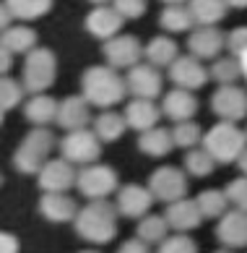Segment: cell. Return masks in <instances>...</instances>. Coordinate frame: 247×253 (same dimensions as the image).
I'll list each match as a JSON object with an SVG mask.
<instances>
[{"label": "cell", "mask_w": 247, "mask_h": 253, "mask_svg": "<svg viewBox=\"0 0 247 253\" xmlns=\"http://www.w3.org/2000/svg\"><path fill=\"white\" fill-rule=\"evenodd\" d=\"M81 97L86 99L89 107L112 110L128 97L125 79L109 65H91L81 76Z\"/></svg>", "instance_id": "cell-1"}, {"label": "cell", "mask_w": 247, "mask_h": 253, "mask_svg": "<svg viewBox=\"0 0 247 253\" xmlns=\"http://www.w3.org/2000/svg\"><path fill=\"white\" fill-rule=\"evenodd\" d=\"M73 224L78 238L94 246H107L117 235V209L109 201H89L83 209H78Z\"/></svg>", "instance_id": "cell-2"}, {"label": "cell", "mask_w": 247, "mask_h": 253, "mask_svg": "<svg viewBox=\"0 0 247 253\" xmlns=\"http://www.w3.org/2000/svg\"><path fill=\"white\" fill-rule=\"evenodd\" d=\"M203 149L206 154L213 159V162H221V165H232L240 159V154L247 149V136L245 130H240L234 123H218L203 133Z\"/></svg>", "instance_id": "cell-3"}, {"label": "cell", "mask_w": 247, "mask_h": 253, "mask_svg": "<svg viewBox=\"0 0 247 253\" xmlns=\"http://www.w3.org/2000/svg\"><path fill=\"white\" fill-rule=\"evenodd\" d=\"M58 76V58L50 47H34L24 58V71H21V86L26 94H44L55 84Z\"/></svg>", "instance_id": "cell-4"}, {"label": "cell", "mask_w": 247, "mask_h": 253, "mask_svg": "<svg viewBox=\"0 0 247 253\" xmlns=\"http://www.w3.org/2000/svg\"><path fill=\"white\" fill-rule=\"evenodd\" d=\"M55 133L47 128H34L26 133V138L18 144L16 154H13V167L21 175H36L42 170V165L50 159L52 149H55Z\"/></svg>", "instance_id": "cell-5"}, {"label": "cell", "mask_w": 247, "mask_h": 253, "mask_svg": "<svg viewBox=\"0 0 247 253\" xmlns=\"http://www.w3.org/2000/svg\"><path fill=\"white\" fill-rule=\"evenodd\" d=\"M75 188L89 201H107V196H112L120 188V180H117V172L109 165L97 162V165L81 167L75 172Z\"/></svg>", "instance_id": "cell-6"}, {"label": "cell", "mask_w": 247, "mask_h": 253, "mask_svg": "<svg viewBox=\"0 0 247 253\" xmlns=\"http://www.w3.org/2000/svg\"><path fill=\"white\" fill-rule=\"evenodd\" d=\"M60 159H65L68 165H97L102 157V144L99 138L91 133L89 128L83 130H73V133H65V138L60 141Z\"/></svg>", "instance_id": "cell-7"}, {"label": "cell", "mask_w": 247, "mask_h": 253, "mask_svg": "<svg viewBox=\"0 0 247 253\" xmlns=\"http://www.w3.org/2000/svg\"><path fill=\"white\" fill-rule=\"evenodd\" d=\"M146 188L156 201H164V204L182 201L187 199V175L177 170V167H159V170L151 172Z\"/></svg>", "instance_id": "cell-8"}, {"label": "cell", "mask_w": 247, "mask_h": 253, "mask_svg": "<svg viewBox=\"0 0 247 253\" xmlns=\"http://www.w3.org/2000/svg\"><path fill=\"white\" fill-rule=\"evenodd\" d=\"M122 79H125V89H128V94H133V99L154 102L164 91V76H161V71L151 68L148 63L133 65L128 71V76H122Z\"/></svg>", "instance_id": "cell-9"}, {"label": "cell", "mask_w": 247, "mask_h": 253, "mask_svg": "<svg viewBox=\"0 0 247 253\" xmlns=\"http://www.w3.org/2000/svg\"><path fill=\"white\" fill-rule=\"evenodd\" d=\"M104 60L112 71H120V68H133V65H138L141 58H143V44H141L138 37L133 34H117L112 37L109 42H104Z\"/></svg>", "instance_id": "cell-10"}, {"label": "cell", "mask_w": 247, "mask_h": 253, "mask_svg": "<svg viewBox=\"0 0 247 253\" xmlns=\"http://www.w3.org/2000/svg\"><path fill=\"white\" fill-rule=\"evenodd\" d=\"M211 110L221 118V123H237L247 118V89L237 86H218L211 97Z\"/></svg>", "instance_id": "cell-11"}, {"label": "cell", "mask_w": 247, "mask_h": 253, "mask_svg": "<svg viewBox=\"0 0 247 253\" xmlns=\"http://www.w3.org/2000/svg\"><path fill=\"white\" fill-rule=\"evenodd\" d=\"M169 79L175 81V89H182V91L193 94V91L203 89L208 84V68L201 60L190 58V55H179V58L169 65Z\"/></svg>", "instance_id": "cell-12"}, {"label": "cell", "mask_w": 247, "mask_h": 253, "mask_svg": "<svg viewBox=\"0 0 247 253\" xmlns=\"http://www.w3.org/2000/svg\"><path fill=\"white\" fill-rule=\"evenodd\" d=\"M36 183L44 193H68L75 185V167L65 159H47L36 172Z\"/></svg>", "instance_id": "cell-13"}, {"label": "cell", "mask_w": 247, "mask_h": 253, "mask_svg": "<svg viewBox=\"0 0 247 253\" xmlns=\"http://www.w3.org/2000/svg\"><path fill=\"white\" fill-rule=\"evenodd\" d=\"M151 204H154V196L146 185H138V183H130V185H122L117 188V204L115 209L120 217H128V219H143L146 214L151 211Z\"/></svg>", "instance_id": "cell-14"}, {"label": "cell", "mask_w": 247, "mask_h": 253, "mask_svg": "<svg viewBox=\"0 0 247 253\" xmlns=\"http://www.w3.org/2000/svg\"><path fill=\"white\" fill-rule=\"evenodd\" d=\"M187 50L195 60H216L224 50V34L216 26H195L187 37Z\"/></svg>", "instance_id": "cell-15"}, {"label": "cell", "mask_w": 247, "mask_h": 253, "mask_svg": "<svg viewBox=\"0 0 247 253\" xmlns=\"http://www.w3.org/2000/svg\"><path fill=\"white\" fill-rule=\"evenodd\" d=\"M55 123L63 130H83L91 123V107L86 105L83 97H65L63 102H58V115H55Z\"/></svg>", "instance_id": "cell-16"}, {"label": "cell", "mask_w": 247, "mask_h": 253, "mask_svg": "<svg viewBox=\"0 0 247 253\" xmlns=\"http://www.w3.org/2000/svg\"><path fill=\"white\" fill-rule=\"evenodd\" d=\"M122 18L112 11V5H97V8H91L89 16H86V21H83V26H86V32L91 37H97V40H104V42H109L112 37H117L120 29H122Z\"/></svg>", "instance_id": "cell-17"}, {"label": "cell", "mask_w": 247, "mask_h": 253, "mask_svg": "<svg viewBox=\"0 0 247 253\" xmlns=\"http://www.w3.org/2000/svg\"><path fill=\"white\" fill-rule=\"evenodd\" d=\"M167 222V227L177 230V235H185V232L195 230L198 224L203 222L201 211L193 199H182V201H175V204H167V211L161 214Z\"/></svg>", "instance_id": "cell-18"}, {"label": "cell", "mask_w": 247, "mask_h": 253, "mask_svg": "<svg viewBox=\"0 0 247 253\" xmlns=\"http://www.w3.org/2000/svg\"><path fill=\"white\" fill-rule=\"evenodd\" d=\"M159 112L167 115L169 120H175V126L187 123V120H193V115L198 112V99H195V94H190V91L172 89V91H167V94L161 97Z\"/></svg>", "instance_id": "cell-19"}, {"label": "cell", "mask_w": 247, "mask_h": 253, "mask_svg": "<svg viewBox=\"0 0 247 253\" xmlns=\"http://www.w3.org/2000/svg\"><path fill=\"white\" fill-rule=\"evenodd\" d=\"M216 238L226 248H247V214L245 211H226L216 224Z\"/></svg>", "instance_id": "cell-20"}, {"label": "cell", "mask_w": 247, "mask_h": 253, "mask_svg": "<svg viewBox=\"0 0 247 253\" xmlns=\"http://www.w3.org/2000/svg\"><path fill=\"white\" fill-rule=\"evenodd\" d=\"M39 214L47 222H55V224L73 222L75 214H78V204L68 193H44L39 199Z\"/></svg>", "instance_id": "cell-21"}, {"label": "cell", "mask_w": 247, "mask_h": 253, "mask_svg": "<svg viewBox=\"0 0 247 253\" xmlns=\"http://www.w3.org/2000/svg\"><path fill=\"white\" fill-rule=\"evenodd\" d=\"M122 118H125L128 128L138 130V133H146V130L156 128L161 112L154 102H148V99H130L125 112H122Z\"/></svg>", "instance_id": "cell-22"}, {"label": "cell", "mask_w": 247, "mask_h": 253, "mask_svg": "<svg viewBox=\"0 0 247 253\" xmlns=\"http://www.w3.org/2000/svg\"><path fill=\"white\" fill-rule=\"evenodd\" d=\"M36 42H39V34L29 29L26 24H11L0 34V47L8 50L11 55H24V58L36 47Z\"/></svg>", "instance_id": "cell-23"}, {"label": "cell", "mask_w": 247, "mask_h": 253, "mask_svg": "<svg viewBox=\"0 0 247 253\" xmlns=\"http://www.w3.org/2000/svg\"><path fill=\"white\" fill-rule=\"evenodd\" d=\"M143 58H146V63L151 65V68H156V71L159 68H169V65L179 58L177 42L169 40V37H164V34H159L143 47Z\"/></svg>", "instance_id": "cell-24"}, {"label": "cell", "mask_w": 247, "mask_h": 253, "mask_svg": "<svg viewBox=\"0 0 247 253\" xmlns=\"http://www.w3.org/2000/svg\"><path fill=\"white\" fill-rule=\"evenodd\" d=\"M125 118L122 112H112V110H104L94 118V130L91 133L99 138V144H112L125 133Z\"/></svg>", "instance_id": "cell-25"}, {"label": "cell", "mask_w": 247, "mask_h": 253, "mask_svg": "<svg viewBox=\"0 0 247 253\" xmlns=\"http://www.w3.org/2000/svg\"><path fill=\"white\" fill-rule=\"evenodd\" d=\"M24 115L36 128H47V123H52L58 115V99L50 94H36L24 105Z\"/></svg>", "instance_id": "cell-26"}, {"label": "cell", "mask_w": 247, "mask_h": 253, "mask_svg": "<svg viewBox=\"0 0 247 253\" xmlns=\"http://www.w3.org/2000/svg\"><path fill=\"white\" fill-rule=\"evenodd\" d=\"M159 24L164 32H187V29H195V21H193V13H190L187 3H167L159 13Z\"/></svg>", "instance_id": "cell-27"}, {"label": "cell", "mask_w": 247, "mask_h": 253, "mask_svg": "<svg viewBox=\"0 0 247 253\" xmlns=\"http://www.w3.org/2000/svg\"><path fill=\"white\" fill-rule=\"evenodd\" d=\"M138 149L143 152L146 157H167L169 152L175 149L172 144V133H169V128H151L146 133L138 136Z\"/></svg>", "instance_id": "cell-28"}, {"label": "cell", "mask_w": 247, "mask_h": 253, "mask_svg": "<svg viewBox=\"0 0 247 253\" xmlns=\"http://www.w3.org/2000/svg\"><path fill=\"white\" fill-rule=\"evenodd\" d=\"M187 8L198 26H216L229 13V3H221V0H193L187 3Z\"/></svg>", "instance_id": "cell-29"}, {"label": "cell", "mask_w": 247, "mask_h": 253, "mask_svg": "<svg viewBox=\"0 0 247 253\" xmlns=\"http://www.w3.org/2000/svg\"><path fill=\"white\" fill-rule=\"evenodd\" d=\"M5 11L11 18H18V21H34V18H42L52 11L50 0H8Z\"/></svg>", "instance_id": "cell-30"}, {"label": "cell", "mask_w": 247, "mask_h": 253, "mask_svg": "<svg viewBox=\"0 0 247 253\" xmlns=\"http://www.w3.org/2000/svg\"><path fill=\"white\" fill-rule=\"evenodd\" d=\"M169 238V227L164 217H156V214H146L143 219L138 222V240L146 243V246H161Z\"/></svg>", "instance_id": "cell-31"}, {"label": "cell", "mask_w": 247, "mask_h": 253, "mask_svg": "<svg viewBox=\"0 0 247 253\" xmlns=\"http://www.w3.org/2000/svg\"><path fill=\"white\" fill-rule=\"evenodd\" d=\"M195 206H198V211H201L203 219H221L224 214L229 211V201H226L224 191H216V188L203 191L195 199Z\"/></svg>", "instance_id": "cell-32"}, {"label": "cell", "mask_w": 247, "mask_h": 253, "mask_svg": "<svg viewBox=\"0 0 247 253\" xmlns=\"http://www.w3.org/2000/svg\"><path fill=\"white\" fill-rule=\"evenodd\" d=\"M240 76H242L240 73V60L232 58V55L229 58H216L211 71H208V79L218 81V86H232Z\"/></svg>", "instance_id": "cell-33"}, {"label": "cell", "mask_w": 247, "mask_h": 253, "mask_svg": "<svg viewBox=\"0 0 247 253\" xmlns=\"http://www.w3.org/2000/svg\"><path fill=\"white\" fill-rule=\"evenodd\" d=\"M172 144L175 146H179V149H195L198 144H201V138H203V130H201V126L195 123V120H187V123H177L172 130Z\"/></svg>", "instance_id": "cell-34"}, {"label": "cell", "mask_w": 247, "mask_h": 253, "mask_svg": "<svg viewBox=\"0 0 247 253\" xmlns=\"http://www.w3.org/2000/svg\"><path fill=\"white\" fill-rule=\"evenodd\" d=\"M24 94L26 91L21 86V81H16L11 76H0V112L18 107L24 102Z\"/></svg>", "instance_id": "cell-35"}, {"label": "cell", "mask_w": 247, "mask_h": 253, "mask_svg": "<svg viewBox=\"0 0 247 253\" xmlns=\"http://www.w3.org/2000/svg\"><path fill=\"white\" fill-rule=\"evenodd\" d=\"M213 167H216V162L206 154V149H190L185 154V170L193 177H208L213 172Z\"/></svg>", "instance_id": "cell-36"}, {"label": "cell", "mask_w": 247, "mask_h": 253, "mask_svg": "<svg viewBox=\"0 0 247 253\" xmlns=\"http://www.w3.org/2000/svg\"><path fill=\"white\" fill-rule=\"evenodd\" d=\"M226 201L237 206V211H245L247 214V177H234V180L226 185Z\"/></svg>", "instance_id": "cell-37"}, {"label": "cell", "mask_w": 247, "mask_h": 253, "mask_svg": "<svg viewBox=\"0 0 247 253\" xmlns=\"http://www.w3.org/2000/svg\"><path fill=\"white\" fill-rule=\"evenodd\" d=\"M156 253H198V246L187 235H172L161 243Z\"/></svg>", "instance_id": "cell-38"}, {"label": "cell", "mask_w": 247, "mask_h": 253, "mask_svg": "<svg viewBox=\"0 0 247 253\" xmlns=\"http://www.w3.org/2000/svg\"><path fill=\"white\" fill-rule=\"evenodd\" d=\"M112 11H115L122 21H125V18H141L146 13V3L143 0H117V3H112Z\"/></svg>", "instance_id": "cell-39"}, {"label": "cell", "mask_w": 247, "mask_h": 253, "mask_svg": "<svg viewBox=\"0 0 247 253\" xmlns=\"http://www.w3.org/2000/svg\"><path fill=\"white\" fill-rule=\"evenodd\" d=\"M224 47H229L232 58H240V55L247 50V26L232 29V34H224Z\"/></svg>", "instance_id": "cell-40"}, {"label": "cell", "mask_w": 247, "mask_h": 253, "mask_svg": "<svg viewBox=\"0 0 247 253\" xmlns=\"http://www.w3.org/2000/svg\"><path fill=\"white\" fill-rule=\"evenodd\" d=\"M21 251V243H18L16 235L11 232H3L0 230V253H18Z\"/></svg>", "instance_id": "cell-41"}, {"label": "cell", "mask_w": 247, "mask_h": 253, "mask_svg": "<svg viewBox=\"0 0 247 253\" xmlns=\"http://www.w3.org/2000/svg\"><path fill=\"white\" fill-rule=\"evenodd\" d=\"M117 253H151V248L146 246V243H141L138 238H133V240L122 243V246L117 248Z\"/></svg>", "instance_id": "cell-42"}, {"label": "cell", "mask_w": 247, "mask_h": 253, "mask_svg": "<svg viewBox=\"0 0 247 253\" xmlns=\"http://www.w3.org/2000/svg\"><path fill=\"white\" fill-rule=\"evenodd\" d=\"M11 65H13V55L0 47V76H8V71H11Z\"/></svg>", "instance_id": "cell-43"}, {"label": "cell", "mask_w": 247, "mask_h": 253, "mask_svg": "<svg viewBox=\"0 0 247 253\" xmlns=\"http://www.w3.org/2000/svg\"><path fill=\"white\" fill-rule=\"evenodd\" d=\"M11 21H13V18L8 16V11H5V3H0V34H3V32L8 29V26H11Z\"/></svg>", "instance_id": "cell-44"}, {"label": "cell", "mask_w": 247, "mask_h": 253, "mask_svg": "<svg viewBox=\"0 0 247 253\" xmlns=\"http://www.w3.org/2000/svg\"><path fill=\"white\" fill-rule=\"evenodd\" d=\"M237 165H240V170H242V177H247V149L240 154V159H237Z\"/></svg>", "instance_id": "cell-45"}, {"label": "cell", "mask_w": 247, "mask_h": 253, "mask_svg": "<svg viewBox=\"0 0 247 253\" xmlns=\"http://www.w3.org/2000/svg\"><path fill=\"white\" fill-rule=\"evenodd\" d=\"M237 60H240V73H242V76L247 79V50H245V52H242Z\"/></svg>", "instance_id": "cell-46"}, {"label": "cell", "mask_w": 247, "mask_h": 253, "mask_svg": "<svg viewBox=\"0 0 247 253\" xmlns=\"http://www.w3.org/2000/svg\"><path fill=\"white\" fill-rule=\"evenodd\" d=\"M81 253H99V251H81Z\"/></svg>", "instance_id": "cell-47"}, {"label": "cell", "mask_w": 247, "mask_h": 253, "mask_svg": "<svg viewBox=\"0 0 247 253\" xmlns=\"http://www.w3.org/2000/svg\"><path fill=\"white\" fill-rule=\"evenodd\" d=\"M0 126H3V112H0Z\"/></svg>", "instance_id": "cell-48"}, {"label": "cell", "mask_w": 247, "mask_h": 253, "mask_svg": "<svg viewBox=\"0 0 247 253\" xmlns=\"http://www.w3.org/2000/svg\"><path fill=\"white\" fill-rule=\"evenodd\" d=\"M0 185H3V175H0Z\"/></svg>", "instance_id": "cell-49"}, {"label": "cell", "mask_w": 247, "mask_h": 253, "mask_svg": "<svg viewBox=\"0 0 247 253\" xmlns=\"http://www.w3.org/2000/svg\"><path fill=\"white\" fill-rule=\"evenodd\" d=\"M218 253H224V251H218Z\"/></svg>", "instance_id": "cell-50"}, {"label": "cell", "mask_w": 247, "mask_h": 253, "mask_svg": "<svg viewBox=\"0 0 247 253\" xmlns=\"http://www.w3.org/2000/svg\"><path fill=\"white\" fill-rule=\"evenodd\" d=\"M245 136H247V133H245Z\"/></svg>", "instance_id": "cell-51"}]
</instances>
